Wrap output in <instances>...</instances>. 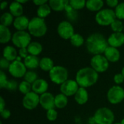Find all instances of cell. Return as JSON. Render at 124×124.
I'll return each instance as SVG.
<instances>
[{"label": "cell", "instance_id": "27", "mask_svg": "<svg viewBox=\"0 0 124 124\" xmlns=\"http://www.w3.org/2000/svg\"><path fill=\"white\" fill-rule=\"evenodd\" d=\"M39 67L44 71H50L54 66L53 60L49 57H43L40 60Z\"/></svg>", "mask_w": 124, "mask_h": 124}, {"label": "cell", "instance_id": "43", "mask_svg": "<svg viewBox=\"0 0 124 124\" xmlns=\"http://www.w3.org/2000/svg\"><path fill=\"white\" fill-rule=\"evenodd\" d=\"M19 54H20V57H22V58H26L28 55H29V53L28 52V49L27 48H22V49H20L19 50Z\"/></svg>", "mask_w": 124, "mask_h": 124}, {"label": "cell", "instance_id": "37", "mask_svg": "<svg viewBox=\"0 0 124 124\" xmlns=\"http://www.w3.org/2000/svg\"><path fill=\"white\" fill-rule=\"evenodd\" d=\"M46 118L50 121H54L57 118V112L54 109H52L47 110L46 112Z\"/></svg>", "mask_w": 124, "mask_h": 124}, {"label": "cell", "instance_id": "30", "mask_svg": "<svg viewBox=\"0 0 124 124\" xmlns=\"http://www.w3.org/2000/svg\"><path fill=\"white\" fill-rule=\"evenodd\" d=\"M1 25L4 26H9L13 22V16L10 12H4L0 17Z\"/></svg>", "mask_w": 124, "mask_h": 124}, {"label": "cell", "instance_id": "11", "mask_svg": "<svg viewBox=\"0 0 124 124\" xmlns=\"http://www.w3.org/2000/svg\"><path fill=\"white\" fill-rule=\"evenodd\" d=\"M57 33L64 39H70L75 34L72 24L68 21H62L57 26Z\"/></svg>", "mask_w": 124, "mask_h": 124}, {"label": "cell", "instance_id": "8", "mask_svg": "<svg viewBox=\"0 0 124 124\" xmlns=\"http://www.w3.org/2000/svg\"><path fill=\"white\" fill-rule=\"evenodd\" d=\"M91 65L97 73H103L108 70L109 61L102 54L94 55L91 60Z\"/></svg>", "mask_w": 124, "mask_h": 124}, {"label": "cell", "instance_id": "46", "mask_svg": "<svg viewBox=\"0 0 124 124\" xmlns=\"http://www.w3.org/2000/svg\"><path fill=\"white\" fill-rule=\"evenodd\" d=\"M33 4H35L36 5L40 7V6H42L45 4H47V1L46 0H34L33 1Z\"/></svg>", "mask_w": 124, "mask_h": 124}, {"label": "cell", "instance_id": "35", "mask_svg": "<svg viewBox=\"0 0 124 124\" xmlns=\"http://www.w3.org/2000/svg\"><path fill=\"white\" fill-rule=\"evenodd\" d=\"M110 26L114 33H122V31L124 29L123 23L120 20H116Z\"/></svg>", "mask_w": 124, "mask_h": 124}, {"label": "cell", "instance_id": "7", "mask_svg": "<svg viewBox=\"0 0 124 124\" xmlns=\"http://www.w3.org/2000/svg\"><path fill=\"white\" fill-rule=\"evenodd\" d=\"M31 34L26 31H17L12 35L13 44L20 48H27L31 44Z\"/></svg>", "mask_w": 124, "mask_h": 124}, {"label": "cell", "instance_id": "33", "mask_svg": "<svg viewBox=\"0 0 124 124\" xmlns=\"http://www.w3.org/2000/svg\"><path fill=\"white\" fill-rule=\"evenodd\" d=\"M69 4L75 10H78L86 7V1L84 0H70L69 1Z\"/></svg>", "mask_w": 124, "mask_h": 124}, {"label": "cell", "instance_id": "3", "mask_svg": "<svg viewBox=\"0 0 124 124\" xmlns=\"http://www.w3.org/2000/svg\"><path fill=\"white\" fill-rule=\"evenodd\" d=\"M28 30L29 33L35 37H41L44 36L47 31L44 19L39 17H33L29 22Z\"/></svg>", "mask_w": 124, "mask_h": 124}, {"label": "cell", "instance_id": "39", "mask_svg": "<svg viewBox=\"0 0 124 124\" xmlns=\"http://www.w3.org/2000/svg\"><path fill=\"white\" fill-rule=\"evenodd\" d=\"M8 81L6 76V74L3 72V70L0 71V87L1 89L5 88Z\"/></svg>", "mask_w": 124, "mask_h": 124}, {"label": "cell", "instance_id": "4", "mask_svg": "<svg viewBox=\"0 0 124 124\" xmlns=\"http://www.w3.org/2000/svg\"><path fill=\"white\" fill-rule=\"evenodd\" d=\"M94 118L97 124H113L115 120V116L110 109L101 108L96 111Z\"/></svg>", "mask_w": 124, "mask_h": 124}, {"label": "cell", "instance_id": "12", "mask_svg": "<svg viewBox=\"0 0 124 124\" xmlns=\"http://www.w3.org/2000/svg\"><path fill=\"white\" fill-rule=\"evenodd\" d=\"M9 73L15 78H22L25 76L26 71V67L21 61L15 60L12 62L8 69Z\"/></svg>", "mask_w": 124, "mask_h": 124}, {"label": "cell", "instance_id": "13", "mask_svg": "<svg viewBox=\"0 0 124 124\" xmlns=\"http://www.w3.org/2000/svg\"><path fill=\"white\" fill-rule=\"evenodd\" d=\"M79 89V86L74 80H67L60 86L61 94H63L66 97L75 95Z\"/></svg>", "mask_w": 124, "mask_h": 124}, {"label": "cell", "instance_id": "21", "mask_svg": "<svg viewBox=\"0 0 124 124\" xmlns=\"http://www.w3.org/2000/svg\"><path fill=\"white\" fill-rule=\"evenodd\" d=\"M26 67V68L28 69H35L37 68L39 66L40 64V60L38 58L37 56H33V55H28L26 58L24 59V62H23Z\"/></svg>", "mask_w": 124, "mask_h": 124}, {"label": "cell", "instance_id": "6", "mask_svg": "<svg viewBox=\"0 0 124 124\" xmlns=\"http://www.w3.org/2000/svg\"><path fill=\"white\" fill-rule=\"evenodd\" d=\"M68 72L67 69L62 66H54L49 71V78L51 81L56 84L62 85L68 79Z\"/></svg>", "mask_w": 124, "mask_h": 124}, {"label": "cell", "instance_id": "53", "mask_svg": "<svg viewBox=\"0 0 124 124\" xmlns=\"http://www.w3.org/2000/svg\"></svg>", "mask_w": 124, "mask_h": 124}, {"label": "cell", "instance_id": "44", "mask_svg": "<svg viewBox=\"0 0 124 124\" xmlns=\"http://www.w3.org/2000/svg\"><path fill=\"white\" fill-rule=\"evenodd\" d=\"M11 113L8 109H4L2 112H1V116L4 118V119H7L10 117Z\"/></svg>", "mask_w": 124, "mask_h": 124}, {"label": "cell", "instance_id": "25", "mask_svg": "<svg viewBox=\"0 0 124 124\" xmlns=\"http://www.w3.org/2000/svg\"><path fill=\"white\" fill-rule=\"evenodd\" d=\"M12 34L9 28L2 25H0V42L1 44H6L10 41Z\"/></svg>", "mask_w": 124, "mask_h": 124}, {"label": "cell", "instance_id": "51", "mask_svg": "<svg viewBox=\"0 0 124 124\" xmlns=\"http://www.w3.org/2000/svg\"><path fill=\"white\" fill-rule=\"evenodd\" d=\"M121 124H124V118L121 121Z\"/></svg>", "mask_w": 124, "mask_h": 124}, {"label": "cell", "instance_id": "24", "mask_svg": "<svg viewBox=\"0 0 124 124\" xmlns=\"http://www.w3.org/2000/svg\"><path fill=\"white\" fill-rule=\"evenodd\" d=\"M103 5L104 2L102 0H89L86 1V7L92 12H97L100 11Z\"/></svg>", "mask_w": 124, "mask_h": 124}, {"label": "cell", "instance_id": "34", "mask_svg": "<svg viewBox=\"0 0 124 124\" xmlns=\"http://www.w3.org/2000/svg\"><path fill=\"white\" fill-rule=\"evenodd\" d=\"M24 79L29 84H33L38 79V75L34 71H28L24 76Z\"/></svg>", "mask_w": 124, "mask_h": 124}, {"label": "cell", "instance_id": "9", "mask_svg": "<svg viewBox=\"0 0 124 124\" xmlns=\"http://www.w3.org/2000/svg\"><path fill=\"white\" fill-rule=\"evenodd\" d=\"M107 97L111 104H118L124 100V89L119 86H114L108 90Z\"/></svg>", "mask_w": 124, "mask_h": 124}, {"label": "cell", "instance_id": "32", "mask_svg": "<svg viewBox=\"0 0 124 124\" xmlns=\"http://www.w3.org/2000/svg\"><path fill=\"white\" fill-rule=\"evenodd\" d=\"M18 89L22 94L25 95L31 92V90L32 89V85L31 84H29L28 82L24 81H22L19 84Z\"/></svg>", "mask_w": 124, "mask_h": 124}, {"label": "cell", "instance_id": "28", "mask_svg": "<svg viewBox=\"0 0 124 124\" xmlns=\"http://www.w3.org/2000/svg\"><path fill=\"white\" fill-rule=\"evenodd\" d=\"M54 105H55V107L59 109L64 108L68 105L67 97L64 95L63 94H59L56 95L54 97Z\"/></svg>", "mask_w": 124, "mask_h": 124}, {"label": "cell", "instance_id": "10", "mask_svg": "<svg viewBox=\"0 0 124 124\" xmlns=\"http://www.w3.org/2000/svg\"><path fill=\"white\" fill-rule=\"evenodd\" d=\"M40 104V96L33 92L25 94L23 100V107L29 110L35 109Z\"/></svg>", "mask_w": 124, "mask_h": 124}, {"label": "cell", "instance_id": "15", "mask_svg": "<svg viewBox=\"0 0 124 124\" xmlns=\"http://www.w3.org/2000/svg\"><path fill=\"white\" fill-rule=\"evenodd\" d=\"M108 44L110 46L118 48L124 44V33H112L108 39Z\"/></svg>", "mask_w": 124, "mask_h": 124}, {"label": "cell", "instance_id": "36", "mask_svg": "<svg viewBox=\"0 0 124 124\" xmlns=\"http://www.w3.org/2000/svg\"><path fill=\"white\" fill-rule=\"evenodd\" d=\"M116 16L119 20H124V2L120 3L116 7L115 10Z\"/></svg>", "mask_w": 124, "mask_h": 124}, {"label": "cell", "instance_id": "45", "mask_svg": "<svg viewBox=\"0 0 124 124\" xmlns=\"http://www.w3.org/2000/svg\"><path fill=\"white\" fill-rule=\"evenodd\" d=\"M106 4L110 7H116L119 4L118 0H108L106 1Z\"/></svg>", "mask_w": 124, "mask_h": 124}, {"label": "cell", "instance_id": "50", "mask_svg": "<svg viewBox=\"0 0 124 124\" xmlns=\"http://www.w3.org/2000/svg\"><path fill=\"white\" fill-rule=\"evenodd\" d=\"M121 73H122V75L124 76V67L123 68V69H122V72H121Z\"/></svg>", "mask_w": 124, "mask_h": 124}, {"label": "cell", "instance_id": "20", "mask_svg": "<svg viewBox=\"0 0 124 124\" xmlns=\"http://www.w3.org/2000/svg\"><path fill=\"white\" fill-rule=\"evenodd\" d=\"M68 3L69 1L68 0H50L49 1V5L52 10L60 12L65 9V7Z\"/></svg>", "mask_w": 124, "mask_h": 124}, {"label": "cell", "instance_id": "16", "mask_svg": "<svg viewBox=\"0 0 124 124\" xmlns=\"http://www.w3.org/2000/svg\"><path fill=\"white\" fill-rule=\"evenodd\" d=\"M48 89V83L44 79H37L32 84V91L37 94H43Z\"/></svg>", "mask_w": 124, "mask_h": 124}, {"label": "cell", "instance_id": "49", "mask_svg": "<svg viewBox=\"0 0 124 124\" xmlns=\"http://www.w3.org/2000/svg\"><path fill=\"white\" fill-rule=\"evenodd\" d=\"M17 1L18 2V3H20V4H24V3H26L28 1L27 0H17Z\"/></svg>", "mask_w": 124, "mask_h": 124}, {"label": "cell", "instance_id": "42", "mask_svg": "<svg viewBox=\"0 0 124 124\" xmlns=\"http://www.w3.org/2000/svg\"><path fill=\"white\" fill-rule=\"evenodd\" d=\"M114 81L117 84H121L124 81V76L122 75V73H118L114 76Z\"/></svg>", "mask_w": 124, "mask_h": 124}, {"label": "cell", "instance_id": "54", "mask_svg": "<svg viewBox=\"0 0 124 124\" xmlns=\"http://www.w3.org/2000/svg\"></svg>", "mask_w": 124, "mask_h": 124}, {"label": "cell", "instance_id": "52", "mask_svg": "<svg viewBox=\"0 0 124 124\" xmlns=\"http://www.w3.org/2000/svg\"><path fill=\"white\" fill-rule=\"evenodd\" d=\"M121 124V123H120V124H119V123H118V124Z\"/></svg>", "mask_w": 124, "mask_h": 124}, {"label": "cell", "instance_id": "22", "mask_svg": "<svg viewBox=\"0 0 124 124\" xmlns=\"http://www.w3.org/2000/svg\"><path fill=\"white\" fill-rule=\"evenodd\" d=\"M3 57L9 60V62L15 61L17 59V51L16 49L11 46H7L3 49Z\"/></svg>", "mask_w": 124, "mask_h": 124}, {"label": "cell", "instance_id": "29", "mask_svg": "<svg viewBox=\"0 0 124 124\" xmlns=\"http://www.w3.org/2000/svg\"><path fill=\"white\" fill-rule=\"evenodd\" d=\"M51 7L49 4H45L42 6L39 7L37 9V15L39 17L44 19L51 13Z\"/></svg>", "mask_w": 124, "mask_h": 124}, {"label": "cell", "instance_id": "40", "mask_svg": "<svg viewBox=\"0 0 124 124\" xmlns=\"http://www.w3.org/2000/svg\"><path fill=\"white\" fill-rule=\"evenodd\" d=\"M10 62H9V60H7V59H5L4 57H1V61H0V67H1V70H4V69H7V68H8L9 69V66H10Z\"/></svg>", "mask_w": 124, "mask_h": 124}, {"label": "cell", "instance_id": "47", "mask_svg": "<svg viewBox=\"0 0 124 124\" xmlns=\"http://www.w3.org/2000/svg\"><path fill=\"white\" fill-rule=\"evenodd\" d=\"M4 107H5V102H4V100L3 99L2 97H0V113L2 112V111L5 109Z\"/></svg>", "mask_w": 124, "mask_h": 124}, {"label": "cell", "instance_id": "17", "mask_svg": "<svg viewBox=\"0 0 124 124\" xmlns=\"http://www.w3.org/2000/svg\"><path fill=\"white\" fill-rule=\"evenodd\" d=\"M29 22L30 20L26 16L22 15L15 19L13 22V25L17 30V31H25V29L28 28Z\"/></svg>", "mask_w": 124, "mask_h": 124}, {"label": "cell", "instance_id": "48", "mask_svg": "<svg viewBox=\"0 0 124 124\" xmlns=\"http://www.w3.org/2000/svg\"><path fill=\"white\" fill-rule=\"evenodd\" d=\"M7 1H2V2L1 3V6H0L1 9V10L4 9L7 7Z\"/></svg>", "mask_w": 124, "mask_h": 124}, {"label": "cell", "instance_id": "26", "mask_svg": "<svg viewBox=\"0 0 124 124\" xmlns=\"http://www.w3.org/2000/svg\"><path fill=\"white\" fill-rule=\"evenodd\" d=\"M27 49L30 55L37 56L39 54H41V52H42L43 47L40 43L34 41V42H31V44L27 47Z\"/></svg>", "mask_w": 124, "mask_h": 124}, {"label": "cell", "instance_id": "23", "mask_svg": "<svg viewBox=\"0 0 124 124\" xmlns=\"http://www.w3.org/2000/svg\"><path fill=\"white\" fill-rule=\"evenodd\" d=\"M9 12L16 17H20L23 14V7L22 4L18 3L17 1H13L9 5Z\"/></svg>", "mask_w": 124, "mask_h": 124}, {"label": "cell", "instance_id": "18", "mask_svg": "<svg viewBox=\"0 0 124 124\" xmlns=\"http://www.w3.org/2000/svg\"><path fill=\"white\" fill-rule=\"evenodd\" d=\"M120 52L117 48L108 46L105 52V57L109 62H116L120 59Z\"/></svg>", "mask_w": 124, "mask_h": 124}, {"label": "cell", "instance_id": "14", "mask_svg": "<svg viewBox=\"0 0 124 124\" xmlns=\"http://www.w3.org/2000/svg\"><path fill=\"white\" fill-rule=\"evenodd\" d=\"M54 97H54L51 93L46 92L40 96V105L46 110L54 109L55 107Z\"/></svg>", "mask_w": 124, "mask_h": 124}, {"label": "cell", "instance_id": "19", "mask_svg": "<svg viewBox=\"0 0 124 124\" xmlns=\"http://www.w3.org/2000/svg\"><path fill=\"white\" fill-rule=\"evenodd\" d=\"M89 99V94L85 88L79 87L76 94H75V100L79 105H84L87 102Z\"/></svg>", "mask_w": 124, "mask_h": 124}, {"label": "cell", "instance_id": "41", "mask_svg": "<svg viewBox=\"0 0 124 124\" xmlns=\"http://www.w3.org/2000/svg\"><path fill=\"white\" fill-rule=\"evenodd\" d=\"M66 14H67L68 18L72 21H75L78 18V13H77L76 10H75V9H73V11H71L70 12H66Z\"/></svg>", "mask_w": 124, "mask_h": 124}, {"label": "cell", "instance_id": "2", "mask_svg": "<svg viewBox=\"0 0 124 124\" xmlns=\"http://www.w3.org/2000/svg\"><path fill=\"white\" fill-rule=\"evenodd\" d=\"M99 76L92 68H84L80 69L76 76V81L80 87L86 88L97 83Z\"/></svg>", "mask_w": 124, "mask_h": 124}, {"label": "cell", "instance_id": "1", "mask_svg": "<svg viewBox=\"0 0 124 124\" xmlns=\"http://www.w3.org/2000/svg\"><path fill=\"white\" fill-rule=\"evenodd\" d=\"M86 49L92 54L99 55L105 53L107 48L109 46L108 40L101 33H93L90 35L86 42Z\"/></svg>", "mask_w": 124, "mask_h": 124}, {"label": "cell", "instance_id": "5", "mask_svg": "<svg viewBox=\"0 0 124 124\" xmlns=\"http://www.w3.org/2000/svg\"><path fill=\"white\" fill-rule=\"evenodd\" d=\"M116 13L113 10L110 9H104L99 11L95 16L96 22L102 26L111 25V24L116 20Z\"/></svg>", "mask_w": 124, "mask_h": 124}, {"label": "cell", "instance_id": "31", "mask_svg": "<svg viewBox=\"0 0 124 124\" xmlns=\"http://www.w3.org/2000/svg\"><path fill=\"white\" fill-rule=\"evenodd\" d=\"M70 40L71 44L76 47H79L81 45H83V44L84 43V39L83 36L81 35H80L79 33H75L70 38Z\"/></svg>", "mask_w": 124, "mask_h": 124}, {"label": "cell", "instance_id": "38", "mask_svg": "<svg viewBox=\"0 0 124 124\" xmlns=\"http://www.w3.org/2000/svg\"><path fill=\"white\" fill-rule=\"evenodd\" d=\"M17 86H19L17 85V83L15 80H9L8 81L6 86H5V89H8V90H10V91H15L17 89Z\"/></svg>", "mask_w": 124, "mask_h": 124}]
</instances>
